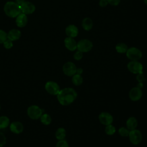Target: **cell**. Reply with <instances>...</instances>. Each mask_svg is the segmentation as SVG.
<instances>
[{
    "label": "cell",
    "instance_id": "17",
    "mask_svg": "<svg viewBox=\"0 0 147 147\" xmlns=\"http://www.w3.org/2000/svg\"><path fill=\"white\" fill-rule=\"evenodd\" d=\"M21 33L19 30L14 29L10 30L8 34H7V37L8 39L13 41H15L19 39L21 37Z\"/></svg>",
    "mask_w": 147,
    "mask_h": 147
},
{
    "label": "cell",
    "instance_id": "2",
    "mask_svg": "<svg viewBox=\"0 0 147 147\" xmlns=\"http://www.w3.org/2000/svg\"><path fill=\"white\" fill-rule=\"evenodd\" d=\"M4 11L5 14L11 18L17 17L21 12L20 6L16 2H7L4 6Z\"/></svg>",
    "mask_w": 147,
    "mask_h": 147
},
{
    "label": "cell",
    "instance_id": "19",
    "mask_svg": "<svg viewBox=\"0 0 147 147\" xmlns=\"http://www.w3.org/2000/svg\"><path fill=\"white\" fill-rule=\"evenodd\" d=\"M126 125V127L129 130H131L136 129L138 125V122L137 119L135 117H130L127 119Z\"/></svg>",
    "mask_w": 147,
    "mask_h": 147
},
{
    "label": "cell",
    "instance_id": "18",
    "mask_svg": "<svg viewBox=\"0 0 147 147\" xmlns=\"http://www.w3.org/2000/svg\"><path fill=\"white\" fill-rule=\"evenodd\" d=\"M82 26L84 30L86 31H89L93 27V21L90 18L86 17L82 20Z\"/></svg>",
    "mask_w": 147,
    "mask_h": 147
},
{
    "label": "cell",
    "instance_id": "36",
    "mask_svg": "<svg viewBox=\"0 0 147 147\" xmlns=\"http://www.w3.org/2000/svg\"><path fill=\"white\" fill-rule=\"evenodd\" d=\"M25 2L24 0H16V3L18 5H21L22 3H24Z\"/></svg>",
    "mask_w": 147,
    "mask_h": 147
},
{
    "label": "cell",
    "instance_id": "9",
    "mask_svg": "<svg viewBox=\"0 0 147 147\" xmlns=\"http://www.w3.org/2000/svg\"><path fill=\"white\" fill-rule=\"evenodd\" d=\"M76 68H77L74 63L68 61L63 65V71L65 75L68 76H72L76 74Z\"/></svg>",
    "mask_w": 147,
    "mask_h": 147
},
{
    "label": "cell",
    "instance_id": "23",
    "mask_svg": "<svg viewBox=\"0 0 147 147\" xmlns=\"http://www.w3.org/2000/svg\"><path fill=\"white\" fill-rule=\"evenodd\" d=\"M10 124L9 118L5 115L0 117V129H5L9 126Z\"/></svg>",
    "mask_w": 147,
    "mask_h": 147
},
{
    "label": "cell",
    "instance_id": "6",
    "mask_svg": "<svg viewBox=\"0 0 147 147\" xmlns=\"http://www.w3.org/2000/svg\"><path fill=\"white\" fill-rule=\"evenodd\" d=\"M27 114L29 117L32 119H37L42 114V110L36 105H32L28 107Z\"/></svg>",
    "mask_w": 147,
    "mask_h": 147
},
{
    "label": "cell",
    "instance_id": "31",
    "mask_svg": "<svg viewBox=\"0 0 147 147\" xmlns=\"http://www.w3.org/2000/svg\"><path fill=\"white\" fill-rule=\"evenodd\" d=\"M6 142V138L5 136L2 133L0 132V147L3 146L5 145Z\"/></svg>",
    "mask_w": 147,
    "mask_h": 147
},
{
    "label": "cell",
    "instance_id": "27",
    "mask_svg": "<svg viewBox=\"0 0 147 147\" xmlns=\"http://www.w3.org/2000/svg\"><path fill=\"white\" fill-rule=\"evenodd\" d=\"M56 147H69V145L67 141L64 140H59V141L56 144Z\"/></svg>",
    "mask_w": 147,
    "mask_h": 147
},
{
    "label": "cell",
    "instance_id": "20",
    "mask_svg": "<svg viewBox=\"0 0 147 147\" xmlns=\"http://www.w3.org/2000/svg\"><path fill=\"white\" fill-rule=\"evenodd\" d=\"M66 136L65 129L63 127H59L57 129L55 133V137L58 140H62L65 138Z\"/></svg>",
    "mask_w": 147,
    "mask_h": 147
},
{
    "label": "cell",
    "instance_id": "21",
    "mask_svg": "<svg viewBox=\"0 0 147 147\" xmlns=\"http://www.w3.org/2000/svg\"><path fill=\"white\" fill-rule=\"evenodd\" d=\"M72 82L75 86H79L83 83V79L81 76V75H78L75 74L72 77Z\"/></svg>",
    "mask_w": 147,
    "mask_h": 147
},
{
    "label": "cell",
    "instance_id": "25",
    "mask_svg": "<svg viewBox=\"0 0 147 147\" xmlns=\"http://www.w3.org/2000/svg\"><path fill=\"white\" fill-rule=\"evenodd\" d=\"M105 131V133L106 134L111 136V135H113L115 133L116 129L113 125L110 124L106 126Z\"/></svg>",
    "mask_w": 147,
    "mask_h": 147
},
{
    "label": "cell",
    "instance_id": "4",
    "mask_svg": "<svg viewBox=\"0 0 147 147\" xmlns=\"http://www.w3.org/2000/svg\"><path fill=\"white\" fill-rule=\"evenodd\" d=\"M93 47L92 42L88 39H82L77 42V49L83 53L90 51Z\"/></svg>",
    "mask_w": 147,
    "mask_h": 147
},
{
    "label": "cell",
    "instance_id": "7",
    "mask_svg": "<svg viewBox=\"0 0 147 147\" xmlns=\"http://www.w3.org/2000/svg\"><path fill=\"white\" fill-rule=\"evenodd\" d=\"M127 67L128 70L134 74L143 73V66L138 61H130L128 63Z\"/></svg>",
    "mask_w": 147,
    "mask_h": 147
},
{
    "label": "cell",
    "instance_id": "32",
    "mask_svg": "<svg viewBox=\"0 0 147 147\" xmlns=\"http://www.w3.org/2000/svg\"><path fill=\"white\" fill-rule=\"evenodd\" d=\"M136 79L137 80V81L139 82H143L145 80V78L144 77L143 73L142 74H137V76H136Z\"/></svg>",
    "mask_w": 147,
    "mask_h": 147
},
{
    "label": "cell",
    "instance_id": "37",
    "mask_svg": "<svg viewBox=\"0 0 147 147\" xmlns=\"http://www.w3.org/2000/svg\"><path fill=\"white\" fill-rule=\"evenodd\" d=\"M137 87L141 89V88L143 87V83H142V82H139V83H138Z\"/></svg>",
    "mask_w": 147,
    "mask_h": 147
},
{
    "label": "cell",
    "instance_id": "26",
    "mask_svg": "<svg viewBox=\"0 0 147 147\" xmlns=\"http://www.w3.org/2000/svg\"><path fill=\"white\" fill-rule=\"evenodd\" d=\"M129 132L130 130L125 127H121L118 129V133L122 137H127Z\"/></svg>",
    "mask_w": 147,
    "mask_h": 147
},
{
    "label": "cell",
    "instance_id": "22",
    "mask_svg": "<svg viewBox=\"0 0 147 147\" xmlns=\"http://www.w3.org/2000/svg\"><path fill=\"white\" fill-rule=\"evenodd\" d=\"M128 48L126 44L123 42H119L115 46V50L119 53H125L126 52Z\"/></svg>",
    "mask_w": 147,
    "mask_h": 147
},
{
    "label": "cell",
    "instance_id": "29",
    "mask_svg": "<svg viewBox=\"0 0 147 147\" xmlns=\"http://www.w3.org/2000/svg\"><path fill=\"white\" fill-rule=\"evenodd\" d=\"M83 56V52L79 51H77L75 52L74 55V58L75 60H80L82 59Z\"/></svg>",
    "mask_w": 147,
    "mask_h": 147
},
{
    "label": "cell",
    "instance_id": "12",
    "mask_svg": "<svg viewBox=\"0 0 147 147\" xmlns=\"http://www.w3.org/2000/svg\"><path fill=\"white\" fill-rule=\"evenodd\" d=\"M21 10L22 13L30 14L33 13L35 10V6L31 2L25 1L20 5Z\"/></svg>",
    "mask_w": 147,
    "mask_h": 147
},
{
    "label": "cell",
    "instance_id": "5",
    "mask_svg": "<svg viewBox=\"0 0 147 147\" xmlns=\"http://www.w3.org/2000/svg\"><path fill=\"white\" fill-rule=\"evenodd\" d=\"M128 137L130 142L135 145L139 144L142 139V135L141 132L136 129L130 130Z\"/></svg>",
    "mask_w": 147,
    "mask_h": 147
},
{
    "label": "cell",
    "instance_id": "38",
    "mask_svg": "<svg viewBox=\"0 0 147 147\" xmlns=\"http://www.w3.org/2000/svg\"><path fill=\"white\" fill-rule=\"evenodd\" d=\"M144 3L147 5V0H144Z\"/></svg>",
    "mask_w": 147,
    "mask_h": 147
},
{
    "label": "cell",
    "instance_id": "33",
    "mask_svg": "<svg viewBox=\"0 0 147 147\" xmlns=\"http://www.w3.org/2000/svg\"><path fill=\"white\" fill-rule=\"evenodd\" d=\"M109 4L112 6H117L119 4L121 0H107Z\"/></svg>",
    "mask_w": 147,
    "mask_h": 147
},
{
    "label": "cell",
    "instance_id": "13",
    "mask_svg": "<svg viewBox=\"0 0 147 147\" xmlns=\"http://www.w3.org/2000/svg\"><path fill=\"white\" fill-rule=\"evenodd\" d=\"M64 45L67 49L70 51H74L77 49V42L74 38L67 37L64 39Z\"/></svg>",
    "mask_w": 147,
    "mask_h": 147
},
{
    "label": "cell",
    "instance_id": "16",
    "mask_svg": "<svg viewBox=\"0 0 147 147\" xmlns=\"http://www.w3.org/2000/svg\"><path fill=\"white\" fill-rule=\"evenodd\" d=\"M28 22V18L26 14L24 13H20L17 17L16 20V23L17 26L20 28L24 27Z\"/></svg>",
    "mask_w": 147,
    "mask_h": 147
},
{
    "label": "cell",
    "instance_id": "30",
    "mask_svg": "<svg viewBox=\"0 0 147 147\" xmlns=\"http://www.w3.org/2000/svg\"><path fill=\"white\" fill-rule=\"evenodd\" d=\"M3 46L6 49H10L13 47V42L12 41L9 39H6L3 42Z\"/></svg>",
    "mask_w": 147,
    "mask_h": 147
},
{
    "label": "cell",
    "instance_id": "39",
    "mask_svg": "<svg viewBox=\"0 0 147 147\" xmlns=\"http://www.w3.org/2000/svg\"><path fill=\"white\" fill-rule=\"evenodd\" d=\"M0 110H1V106H0Z\"/></svg>",
    "mask_w": 147,
    "mask_h": 147
},
{
    "label": "cell",
    "instance_id": "24",
    "mask_svg": "<svg viewBox=\"0 0 147 147\" xmlns=\"http://www.w3.org/2000/svg\"><path fill=\"white\" fill-rule=\"evenodd\" d=\"M40 121L41 122L45 125H49L52 122V118L48 114H42L40 117Z\"/></svg>",
    "mask_w": 147,
    "mask_h": 147
},
{
    "label": "cell",
    "instance_id": "3",
    "mask_svg": "<svg viewBox=\"0 0 147 147\" xmlns=\"http://www.w3.org/2000/svg\"><path fill=\"white\" fill-rule=\"evenodd\" d=\"M126 57L131 61H138L142 56V52L136 47H131L127 49L126 52Z\"/></svg>",
    "mask_w": 147,
    "mask_h": 147
},
{
    "label": "cell",
    "instance_id": "35",
    "mask_svg": "<svg viewBox=\"0 0 147 147\" xmlns=\"http://www.w3.org/2000/svg\"><path fill=\"white\" fill-rule=\"evenodd\" d=\"M83 72V69L82 68H76V74L82 75Z\"/></svg>",
    "mask_w": 147,
    "mask_h": 147
},
{
    "label": "cell",
    "instance_id": "28",
    "mask_svg": "<svg viewBox=\"0 0 147 147\" xmlns=\"http://www.w3.org/2000/svg\"><path fill=\"white\" fill-rule=\"evenodd\" d=\"M7 38L6 33L2 30H0V44L3 43L7 39Z\"/></svg>",
    "mask_w": 147,
    "mask_h": 147
},
{
    "label": "cell",
    "instance_id": "10",
    "mask_svg": "<svg viewBox=\"0 0 147 147\" xmlns=\"http://www.w3.org/2000/svg\"><path fill=\"white\" fill-rule=\"evenodd\" d=\"M99 122L104 125H108L111 124L113 122V117L111 114L107 112H102L101 113L98 117Z\"/></svg>",
    "mask_w": 147,
    "mask_h": 147
},
{
    "label": "cell",
    "instance_id": "8",
    "mask_svg": "<svg viewBox=\"0 0 147 147\" xmlns=\"http://www.w3.org/2000/svg\"><path fill=\"white\" fill-rule=\"evenodd\" d=\"M45 89L47 92L52 95H57L60 90L59 84L53 81L47 82L45 85Z\"/></svg>",
    "mask_w": 147,
    "mask_h": 147
},
{
    "label": "cell",
    "instance_id": "1",
    "mask_svg": "<svg viewBox=\"0 0 147 147\" xmlns=\"http://www.w3.org/2000/svg\"><path fill=\"white\" fill-rule=\"evenodd\" d=\"M77 98V92L71 87L64 88L57 95L59 102L63 106H67L73 103Z\"/></svg>",
    "mask_w": 147,
    "mask_h": 147
},
{
    "label": "cell",
    "instance_id": "34",
    "mask_svg": "<svg viewBox=\"0 0 147 147\" xmlns=\"http://www.w3.org/2000/svg\"><path fill=\"white\" fill-rule=\"evenodd\" d=\"M107 4H108V2L107 0H99V5L102 7H104L106 6Z\"/></svg>",
    "mask_w": 147,
    "mask_h": 147
},
{
    "label": "cell",
    "instance_id": "15",
    "mask_svg": "<svg viewBox=\"0 0 147 147\" xmlns=\"http://www.w3.org/2000/svg\"><path fill=\"white\" fill-rule=\"evenodd\" d=\"M10 129L14 134H20L24 130L23 124L18 121H14L10 123Z\"/></svg>",
    "mask_w": 147,
    "mask_h": 147
},
{
    "label": "cell",
    "instance_id": "11",
    "mask_svg": "<svg viewBox=\"0 0 147 147\" xmlns=\"http://www.w3.org/2000/svg\"><path fill=\"white\" fill-rule=\"evenodd\" d=\"M142 96V92L141 88L135 87L132 88L129 93V98L133 101H137L140 100Z\"/></svg>",
    "mask_w": 147,
    "mask_h": 147
},
{
    "label": "cell",
    "instance_id": "14",
    "mask_svg": "<svg viewBox=\"0 0 147 147\" xmlns=\"http://www.w3.org/2000/svg\"><path fill=\"white\" fill-rule=\"evenodd\" d=\"M65 32V34L68 37L75 38L78 36L79 33V30L76 26L73 24H71L66 27Z\"/></svg>",
    "mask_w": 147,
    "mask_h": 147
}]
</instances>
